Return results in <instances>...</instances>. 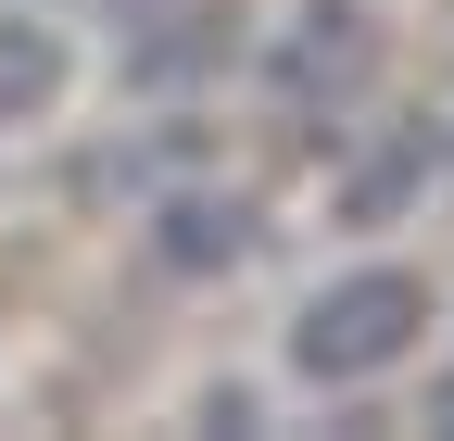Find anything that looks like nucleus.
Returning <instances> with one entry per match:
<instances>
[{"mask_svg":"<svg viewBox=\"0 0 454 441\" xmlns=\"http://www.w3.org/2000/svg\"><path fill=\"white\" fill-rule=\"evenodd\" d=\"M417 328H429V278H404V265H366V278H340V290L303 303L291 366H303V378H379V366H404V353H417Z\"/></svg>","mask_w":454,"mask_h":441,"instance_id":"nucleus-1","label":"nucleus"},{"mask_svg":"<svg viewBox=\"0 0 454 441\" xmlns=\"http://www.w3.org/2000/svg\"><path fill=\"white\" fill-rule=\"evenodd\" d=\"M265 76H278V114H291V127H340V101L379 76V26L354 13V0H316V13L278 38Z\"/></svg>","mask_w":454,"mask_h":441,"instance_id":"nucleus-2","label":"nucleus"},{"mask_svg":"<svg viewBox=\"0 0 454 441\" xmlns=\"http://www.w3.org/2000/svg\"><path fill=\"white\" fill-rule=\"evenodd\" d=\"M253 214L240 202H164L152 214V265H177V278H215V265H240Z\"/></svg>","mask_w":454,"mask_h":441,"instance_id":"nucleus-3","label":"nucleus"},{"mask_svg":"<svg viewBox=\"0 0 454 441\" xmlns=\"http://www.w3.org/2000/svg\"><path fill=\"white\" fill-rule=\"evenodd\" d=\"M417 177H429V127H391L354 177H340V228H391V202H404Z\"/></svg>","mask_w":454,"mask_h":441,"instance_id":"nucleus-4","label":"nucleus"},{"mask_svg":"<svg viewBox=\"0 0 454 441\" xmlns=\"http://www.w3.org/2000/svg\"><path fill=\"white\" fill-rule=\"evenodd\" d=\"M51 101H64V38L51 26H0V114H51Z\"/></svg>","mask_w":454,"mask_h":441,"instance_id":"nucleus-5","label":"nucleus"},{"mask_svg":"<svg viewBox=\"0 0 454 441\" xmlns=\"http://www.w3.org/2000/svg\"><path fill=\"white\" fill-rule=\"evenodd\" d=\"M215 50H227V13H177L164 38H139V50H127V76H152V89H164V76H190V64H215Z\"/></svg>","mask_w":454,"mask_h":441,"instance_id":"nucleus-6","label":"nucleus"}]
</instances>
